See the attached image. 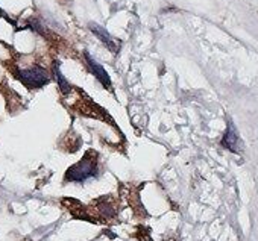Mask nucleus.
<instances>
[{
    "mask_svg": "<svg viewBox=\"0 0 258 241\" xmlns=\"http://www.w3.org/2000/svg\"><path fill=\"white\" fill-rule=\"evenodd\" d=\"M96 175H97V156L88 153L79 163H76L67 170L66 179L70 182H85L94 178Z\"/></svg>",
    "mask_w": 258,
    "mask_h": 241,
    "instance_id": "obj_1",
    "label": "nucleus"
},
{
    "mask_svg": "<svg viewBox=\"0 0 258 241\" xmlns=\"http://www.w3.org/2000/svg\"><path fill=\"white\" fill-rule=\"evenodd\" d=\"M17 77L19 81L31 88V90H37V88H41L44 85H47L50 82V74L47 73L46 68L43 67H29V68H22V70H17Z\"/></svg>",
    "mask_w": 258,
    "mask_h": 241,
    "instance_id": "obj_2",
    "label": "nucleus"
},
{
    "mask_svg": "<svg viewBox=\"0 0 258 241\" xmlns=\"http://www.w3.org/2000/svg\"><path fill=\"white\" fill-rule=\"evenodd\" d=\"M85 59H87L88 68H90L91 73L96 76V79H97L105 88H109V87H111V81H109V76H108V73L105 71V68H103L99 62H96L88 53H85Z\"/></svg>",
    "mask_w": 258,
    "mask_h": 241,
    "instance_id": "obj_3",
    "label": "nucleus"
},
{
    "mask_svg": "<svg viewBox=\"0 0 258 241\" xmlns=\"http://www.w3.org/2000/svg\"><path fill=\"white\" fill-rule=\"evenodd\" d=\"M90 29L93 31V34L94 35H97L100 40H102V43H105V46L106 47H109L112 52H117L118 50V43L106 32V29H103L102 26H99V25H94V23H91L90 25Z\"/></svg>",
    "mask_w": 258,
    "mask_h": 241,
    "instance_id": "obj_4",
    "label": "nucleus"
},
{
    "mask_svg": "<svg viewBox=\"0 0 258 241\" xmlns=\"http://www.w3.org/2000/svg\"><path fill=\"white\" fill-rule=\"evenodd\" d=\"M222 146L229 149L231 152H237L238 150V134L235 131V128L229 123L228 129H226V134L222 140Z\"/></svg>",
    "mask_w": 258,
    "mask_h": 241,
    "instance_id": "obj_5",
    "label": "nucleus"
},
{
    "mask_svg": "<svg viewBox=\"0 0 258 241\" xmlns=\"http://www.w3.org/2000/svg\"><path fill=\"white\" fill-rule=\"evenodd\" d=\"M53 74H55V79H56V82H58V85H59L61 93H62V94H70V93H72V87H70V84L66 81V77L62 76V73H61L58 64H55V67H53Z\"/></svg>",
    "mask_w": 258,
    "mask_h": 241,
    "instance_id": "obj_6",
    "label": "nucleus"
}]
</instances>
